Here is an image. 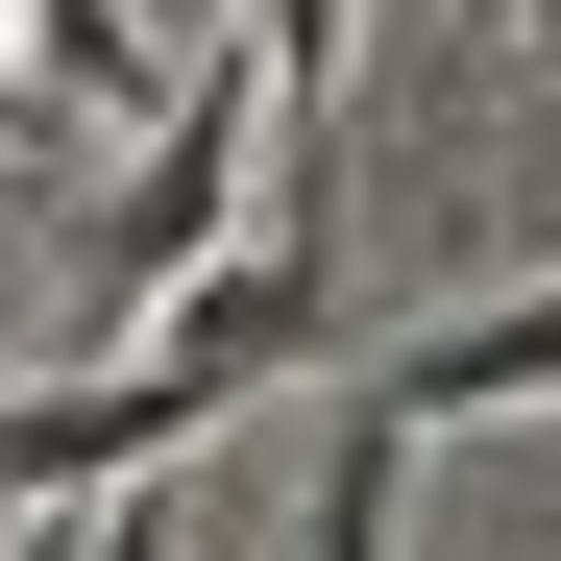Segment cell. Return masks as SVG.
<instances>
[{
  "instance_id": "obj_2",
  "label": "cell",
  "mask_w": 561,
  "mask_h": 561,
  "mask_svg": "<svg viewBox=\"0 0 561 561\" xmlns=\"http://www.w3.org/2000/svg\"><path fill=\"white\" fill-rule=\"evenodd\" d=\"M244 171H268V73L196 49V73H171V147L123 171V220L73 244V268H99V318H147L171 268H220V244H244Z\"/></svg>"
},
{
  "instance_id": "obj_5",
  "label": "cell",
  "mask_w": 561,
  "mask_h": 561,
  "mask_svg": "<svg viewBox=\"0 0 561 561\" xmlns=\"http://www.w3.org/2000/svg\"><path fill=\"white\" fill-rule=\"evenodd\" d=\"M123 73H147L123 0H25V99H123Z\"/></svg>"
},
{
  "instance_id": "obj_1",
  "label": "cell",
  "mask_w": 561,
  "mask_h": 561,
  "mask_svg": "<svg viewBox=\"0 0 561 561\" xmlns=\"http://www.w3.org/2000/svg\"><path fill=\"white\" fill-rule=\"evenodd\" d=\"M318 342H342V244H318V196H294L268 244H220V268L147 294V366L0 391V513H99V489H147V463H196L268 366H318Z\"/></svg>"
},
{
  "instance_id": "obj_7",
  "label": "cell",
  "mask_w": 561,
  "mask_h": 561,
  "mask_svg": "<svg viewBox=\"0 0 561 561\" xmlns=\"http://www.w3.org/2000/svg\"><path fill=\"white\" fill-rule=\"evenodd\" d=\"M463 25H513V49H561V0H463Z\"/></svg>"
},
{
  "instance_id": "obj_6",
  "label": "cell",
  "mask_w": 561,
  "mask_h": 561,
  "mask_svg": "<svg viewBox=\"0 0 561 561\" xmlns=\"http://www.w3.org/2000/svg\"><path fill=\"white\" fill-rule=\"evenodd\" d=\"M0 561H99V513H25V537H0Z\"/></svg>"
},
{
  "instance_id": "obj_4",
  "label": "cell",
  "mask_w": 561,
  "mask_h": 561,
  "mask_svg": "<svg viewBox=\"0 0 561 561\" xmlns=\"http://www.w3.org/2000/svg\"><path fill=\"white\" fill-rule=\"evenodd\" d=\"M391 513H415V439L342 391V439H318V513H294V561H391Z\"/></svg>"
},
{
  "instance_id": "obj_3",
  "label": "cell",
  "mask_w": 561,
  "mask_h": 561,
  "mask_svg": "<svg viewBox=\"0 0 561 561\" xmlns=\"http://www.w3.org/2000/svg\"><path fill=\"white\" fill-rule=\"evenodd\" d=\"M366 415H391V439H439V415H561V294H513V318H439V342H391V366H366Z\"/></svg>"
}]
</instances>
